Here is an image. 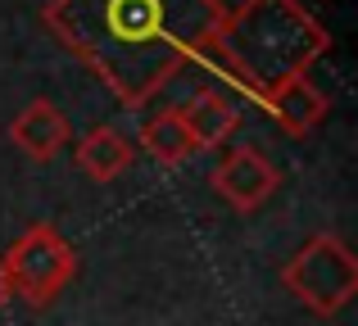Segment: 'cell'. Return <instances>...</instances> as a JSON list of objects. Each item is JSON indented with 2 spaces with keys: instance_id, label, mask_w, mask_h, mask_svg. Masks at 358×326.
<instances>
[{
  "instance_id": "7a4b0ae2",
  "label": "cell",
  "mask_w": 358,
  "mask_h": 326,
  "mask_svg": "<svg viewBox=\"0 0 358 326\" xmlns=\"http://www.w3.org/2000/svg\"><path fill=\"white\" fill-rule=\"evenodd\" d=\"M327 50V27L299 0H241L236 9H222V23L204 54H218L227 77L263 105L290 77H308L313 59Z\"/></svg>"
},
{
  "instance_id": "9c48e42d",
  "label": "cell",
  "mask_w": 358,
  "mask_h": 326,
  "mask_svg": "<svg viewBox=\"0 0 358 326\" xmlns=\"http://www.w3.org/2000/svg\"><path fill=\"white\" fill-rule=\"evenodd\" d=\"M78 168L91 181H118L131 168V145L127 136H118L114 127H91L78 141Z\"/></svg>"
},
{
  "instance_id": "5b68a950",
  "label": "cell",
  "mask_w": 358,
  "mask_h": 326,
  "mask_svg": "<svg viewBox=\"0 0 358 326\" xmlns=\"http://www.w3.org/2000/svg\"><path fill=\"white\" fill-rule=\"evenodd\" d=\"M281 172L268 163V154H259L254 145H236L218 168H213V191L231 204L236 213H254L277 195Z\"/></svg>"
},
{
  "instance_id": "52a82bcc",
  "label": "cell",
  "mask_w": 358,
  "mask_h": 326,
  "mask_svg": "<svg viewBox=\"0 0 358 326\" xmlns=\"http://www.w3.org/2000/svg\"><path fill=\"white\" fill-rule=\"evenodd\" d=\"M263 109L272 114V123H277L286 136H308L313 127H322V118H327L331 105H327V96L308 77H290L286 87H277L268 100H263Z\"/></svg>"
},
{
  "instance_id": "ba28073f",
  "label": "cell",
  "mask_w": 358,
  "mask_h": 326,
  "mask_svg": "<svg viewBox=\"0 0 358 326\" xmlns=\"http://www.w3.org/2000/svg\"><path fill=\"white\" fill-rule=\"evenodd\" d=\"M182 118L195 136V150H213V145H222L241 127V109L231 105V96H222V91H200V96H191V105L182 109Z\"/></svg>"
},
{
  "instance_id": "277c9868",
  "label": "cell",
  "mask_w": 358,
  "mask_h": 326,
  "mask_svg": "<svg viewBox=\"0 0 358 326\" xmlns=\"http://www.w3.org/2000/svg\"><path fill=\"white\" fill-rule=\"evenodd\" d=\"M0 272H5V281H9V299L45 309V304H55L59 290L73 281L78 254H73V245L50 222H36V227H27L23 236L0 254Z\"/></svg>"
},
{
  "instance_id": "3957f363",
  "label": "cell",
  "mask_w": 358,
  "mask_h": 326,
  "mask_svg": "<svg viewBox=\"0 0 358 326\" xmlns=\"http://www.w3.org/2000/svg\"><path fill=\"white\" fill-rule=\"evenodd\" d=\"M281 281H286V290L295 295L308 313L331 318V313H341L358 290V258L341 236L322 231V236H308L304 245L295 249V258L281 267Z\"/></svg>"
},
{
  "instance_id": "30bf717a",
  "label": "cell",
  "mask_w": 358,
  "mask_h": 326,
  "mask_svg": "<svg viewBox=\"0 0 358 326\" xmlns=\"http://www.w3.org/2000/svg\"><path fill=\"white\" fill-rule=\"evenodd\" d=\"M141 145L164 168H182L195 154V136H191V127H186L182 109H164V114L150 118V123L141 127Z\"/></svg>"
},
{
  "instance_id": "6da1fadb",
  "label": "cell",
  "mask_w": 358,
  "mask_h": 326,
  "mask_svg": "<svg viewBox=\"0 0 358 326\" xmlns=\"http://www.w3.org/2000/svg\"><path fill=\"white\" fill-rule=\"evenodd\" d=\"M222 0H45L41 23L118 105L145 109L209 50Z\"/></svg>"
},
{
  "instance_id": "8992f818",
  "label": "cell",
  "mask_w": 358,
  "mask_h": 326,
  "mask_svg": "<svg viewBox=\"0 0 358 326\" xmlns=\"http://www.w3.org/2000/svg\"><path fill=\"white\" fill-rule=\"evenodd\" d=\"M9 141L32 163H50L55 154L73 141V127H69V118L59 114L55 100H32V105H23L18 118L9 123Z\"/></svg>"
},
{
  "instance_id": "8fae6325",
  "label": "cell",
  "mask_w": 358,
  "mask_h": 326,
  "mask_svg": "<svg viewBox=\"0 0 358 326\" xmlns=\"http://www.w3.org/2000/svg\"><path fill=\"white\" fill-rule=\"evenodd\" d=\"M9 304V281H5V272H0V309Z\"/></svg>"
}]
</instances>
